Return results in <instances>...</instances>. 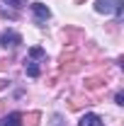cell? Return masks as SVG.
Wrapping results in <instances>:
<instances>
[{"label":"cell","mask_w":124,"mask_h":126,"mask_svg":"<svg viewBox=\"0 0 124 126\" xmlns=\"http://www.w3.org/2000/svg\"><path fill=\"white\" fill-rule=\"evenodd\" d=\"M24 70H27L29 78H39V73H41V70H39V63L34 61V58H27V61H24Z\"/></svg>","instance_id":"ba28073f"},{"label":"cell","mask_w":124,"mask_h":126,"mask_svg":"<svg viewBox=\"0 0 124 126\" xmlns=\"http://www.w3.org/2000/svg\"><path fill=\"white\" fill-rule=\"evenodd\" d=\"M73 2H83V0H73Z\"/></svg>","instance_id":"ac0fdd59"},{"label":"cell","mask_w":124,"mask_h":126,"mask_svg":"<svg viewBox=\"0 0 124 126\" xmlns=\"http://www.w3.org/2000/svg\"><path fill=\"white\" fill-rule=\"evenodd\" d=\"M122 12H124V0H117V2H114V15H117V22L122 19Z\"/></svg>","instance_id":"7c38bea8"},{"label":"cell","mask_w":124,"mask_h":126,"mask_svg":"<svg viewBox=\"0 0 124 126\" xmlns=\"http://www.w3.org/2000/svg\"><path fill=\"white\" fill-rule=\"evenodd\" d=\"M100 87H107V78L105 75H93V78L85 80V90H100Z\"/></svg>","instance_id":"277c9868"},{"label":"cell","mask_w":124,"mask_h":126,"mask_svg":"<svg viewBox=\"0 0 124 126\" xmlns=\"http://www.w3.org/2000/svg\"><path fill=\"white\" fill-rule=\"evenodd\" d=\"M114 102H117V104H124V92H122V90L114 94Z\"/></svg>","instance_id":"9a60e30c"},{"label":"cell","mask_w":124,"mask_h":126,"mask_svg":"<svg viewBox=\"0 0 124 126\" xmlns=\"http://www.w3.org/2000/svg\"><path fill=\"white\" fill-rule=\"evenodd\" d=\"M78 126H105V119H102L100 114H85V116L78 121Z\"/></svg>","instance_id":"8992f818"},{"label":"cell","mask_w":124,"mask_h":126,"mask_svg":"<svg viewBox=\"0 0 124 126\" xmlns=\"http://www.w3.org/2000/svg\"><path fill=\"white\" fill-rule=\"evenodd\" d=\"M39 119H41L39 111H29L27 116L22 114V126H39Z\"/></svg>","instance_id":"9c48e42d"},{"label":"cell","mask_w":124,"mask_h":126,"mask_svg":"<svg viewBox=\"0 0 124 126\" xmlns=\"http://www.w3.org/2000/svg\"><path fill=\"white\" fill-rule=\"evenodd\" d=\"M32 12H34V19H37L39 24H41V22H46L49 17H51V10H49L44 2H34V5H32Z\"/></svg>","instance_id":"3957f363"},{"label":"cell","mask_w":124,"mask_h":126,"mask_svg":"<svg viewBox=\"0 0 124 126\" xmlns=\"http://www.w3.org/2000/svg\"><path fill=\"white\" fill-rule=\"evenodd\" d=\"M51 126H66V121H63L61 114H54V119H51Z\"/></svg>","instance_id":"5bb4252c"},{"label":"cell","mask_w":124,"mask_h":126,"mask_svg":"<svg viewBox=\"0 0 124 126\" xmlns=\"http://www.w3.org/2000/svg\"><path fill=\"white\" fill-rule=\"evenodd\" d=\"M114 2H117V0H97V2H95V10H97L100 15L114 12Z\"/></svg>","instance_id":"52a82bcc"},{"label":"cell","mask_w":124,"mask_h":126,"mask_svg":"<svg viewBox=\"0 0 124 126\" xmlns=\"http://www.w3.org/2000/svg\"><path fill=\"white\" fill-rule=\"evenodd\" d=\"M29 58H34V61H37V58H44V48L41 46H32L29 48Z\"/></svg>","instance_id":"8fae6325"},{"label":"cell","mask_w":124,"mask_h":126,"mask_svg":"<svg viewBox=\"0 0 124 126\" xmlns=\"http://www.w3.org/2000/svg\"><path fill=\"white\" fill-rule=\"evenodd\" d=\"M22 44V34H17L15 29H5L0 34V46L2 48H17Z\"/></svg>","instance_id":"7a4b0ae2"},{"label":"cell","mask_w":124,"mask_h":126,"mask_svg":"<svg viewBox=\"0 0 124 126\" xmlns=\"http://www.w3.org/2000/svg\"><path fill=\"white\" fill-rule=\"evenodd\" d=\"M7 65H10L7 61H0V70H7Z\"/></svg>","instance_id":"e0dca14e"},{"label":"cell","mask_w":124,"mask_h":126,"mask_svg":"<svg viewBox=\"0 0 124 126\" xmlns=\"http://www.w3.org/2000/svg\"><path fill=\"white\" fill-rule=\"evenodd\" d=\"M5 5H10V7H15V10H20V7H24V0H2Z\"/></svg>","instance_id":"4fadbf2b"},{"label":"cell","mask_w":124,"mask_h":126,"mask_svg":"<svg viewBox=\"0 0 124 126\" xmlns=\"http://www.w3.org/2000/svg\"><path fill=\"white\" fill-rule=\"evenodd\" d=\"M78 68H80V58L76 56V48H68L61 56V70L63 73H76Z\"/></svg>","instance_id":"6da1fadb"},{"label":"cell","mask_w":124,"mask_h":126,"mask_svg":"<svg viewBox=\"0 0 124 126\" xmlns=\"http://www.w3.org/2000/svg\"><path fill=\"white\" fill-rule=\"evenodd\" d=\"M7 85H10V82H7V80H5V78H0V92H2V90H5V87H7Z\"/></svg>","instance_id":"2e32d148"},{"label":"cell","mask_w":124,"mask_h":126,"mask_svg":"<svg viewBox=\"0 0 124 126\" xmlns=\"http://www.w3.org/2000/svg\"><path fill=\"white\" fill-rule=\"evenodd\" d=\"M0 126H22V114L20 111H10L0 119Z\"/></svg>","instance_id":"5b68a950"},{"label":"cell","mask_w":124,"mask_h":126,"mask_svg":"<svg viewBox=\"0 0 124 126\" xmlns=\"http://www.w3.org/2000/svg\"><path fill=\"white\" fill-rule=\"evenodd\" d=\"M78 36H83V32L76 29V27H66V29H63V39H66V44H68L71 39H78Z\"/></svg>","instance_id":"30bf717a"}]
</instances>
